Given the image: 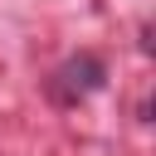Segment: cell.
Here are the masks:
<instances>
[{"mask_svg": "<svg viewBox=\"0 0 156 156\" xmlns=\"http://www.w3.org/2000/svg\"><path fill=\"white\" fill-rule=\"evenodd\" d=\"M63 88L68 93H78V98H88L93 88H102V63L93 58V54H83V58H73V63H63Z\"/></svg>", "mask_w": 156, "mask_h": 156, "instance_id": "cell-1", "label": "cell"}]
</instances>
